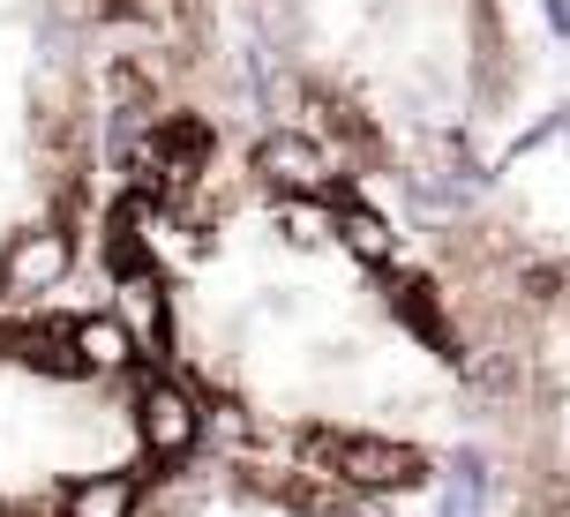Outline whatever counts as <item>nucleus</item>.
Listing matches in <instances>:
<instances>
[{
  "mask_svg": "<svg viewBox=\"0 0 570 517\" xmlns=\"http://www.w3.org/2000/svg\"><path fill=\"white\" fill-rule=\"evenodd\" d=\"M106 256L136 338L218 443L375 495L473 458V360L428 248L256 106L142 120Z\"/></svg>",
  "mask_w": 570,
  "mask_h": 517,
  "instance_id": "f257e3e1",
  "label": "nucleus"
},
{
  "mask_svg": "<svg viewBox=\"0 0 570 517\" xmlns=\"http://www.w3.org/2000/svg\"><path fill=\"white\" fill-rule=\"evenodd\" d=\"M136 136L114 0H0V308H53L106 232Z\"/></svg>",
  "mask_w": 570,
  "mask_h": 517,
  "instance_id": "7ed1b4c3",
  "label": "nucleus"
},
{
  "mask_svg": "<svg viewBox=\"0 0 570 517\" xmlns=\"http://www.w3.org/2000/svg\"><path fill=\"white\" fill-rule=\"evenodd\" d=\"M196 443L136 322L0 308V517H128Z\"/></svg>",
  "mask_w": 570,
  "mask_h": 517,
  "instance_id": "20e7f679",
  "label": "nucleus"
},
{
  "mask_svg": "<svg viewBox=\"0 0 570 517\" xmlns=\"http://www.w3.org/2000/svg\"><path fill=\"white\" fill-rule=\"evenodd\" d=\"M128 517H399L391 495L353 488L338 473H308L285 458H256L233 443H196L136 495Z\"/></svg>",
  "mask_w": 570,
  "mask_h": 517,
  "instance_id": "0eeeda50",
  "label": "nucleus"
},
{
  "mask_svg": "<svg viewBox=\"0 0 570 517\" xmlns=\"http://www.w3.org/2000/svg\"><path fill=\"white\" fill-rule=\"evenodd\" d=\"M458 316L481 443L511 517H570V240L518 218H465L428 240Z\"/></svg>",
  "mask_w": 570,
  "mask_h": 517,
  "instance_id": "39448f33",
  "label": "nucleus"
},
{
  "mask_svg": "<svg viewBox=\"0 0 570 517\" xmlns=\"http://www.w3.org/2000/svg\"><path fill=\"white\" fill-rule=\"evenodd\" d=\"M248 106L368 188H458L518 106L511 0H233Z\"/></svg>",
  "mask_w": 570,
  "mask_h": 517,
  "instance_id": "f03ea898",
  "label": "nucleus"
},
{
  "mask_svg": "<svg viewBox=\"0 0 570 517\" xmlns=\"http://www.w3.org/2000/svg\"><path fill=\"white\" fill-rule=\"evenodd\" d=\"M136 60V128L180 113H240L248 68L233 0H114Z\"/></svg>",
  "mask_w": 570,
  "mask_h": 517,
  "instance_id": "423d86ee",
  "label": "nucleus"
}]
</instances>
